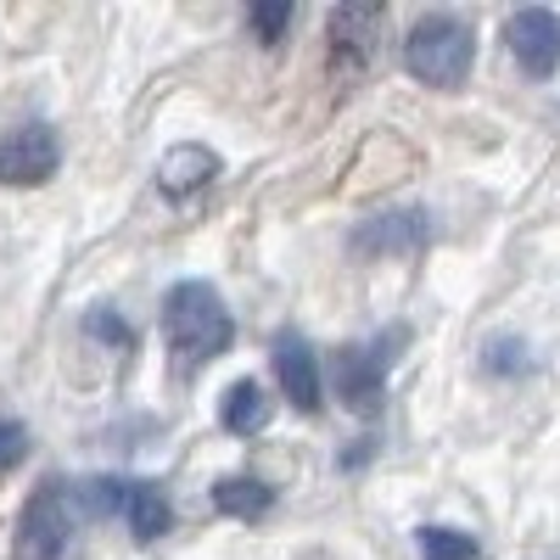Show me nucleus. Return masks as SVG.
<instances>
[{
  "mask_svg": "<svg viewBox=\"0 0 560 560\" xmlns=\"http://www.w3.org/2000/svg\"><path fill=\"white\" fill-rule=\"evenodd\" d=\"M163 337H168L174 376H197L202 364H213L236 342V325H230V308L208 280H179L163 298Z\"/></svg>",
  "mask_w": 560,
  "mask_h": 560,
  "instance_id": "nucleus-1",
  "label": "nucleus"
},
{
  "mask_svg": "<svg viewBox=\"0 0 560 560\" xmlns=\"http://www.w3.org/2000/svg\"><path fill=\"white\" fill-rule=\"evenodd\" d=\"M404 348V331H387L376 342H348L337 348V398L353 409V415H376L387 404V370H393V353Z\"/></svg>",
  "mask_w": 560,
  "mask_h": 560,
  "instance_id": "nucleus-4",
  "label": "nucleus"
},
{
  "mask_svg": "<svg viewBox=\"0 0 560 560\" xmlns=\"http://www.w3.org/2000/svg\"><path fill=\"white\" fill-rule=\"evenodd\" d=\"M62 163V147H57V129L45 124H23L12 135H0V185H45Z\"/></svg>",
  "mask_w": 560,
  "mask_h": 560,
  "instance_id": "nucleus-6",
  "label": "nucleus"
},
{
  "mask_svg": "<svg viewBox=\"0 0 560 560\" xmlns=\"http://www.w3.org/2000/svg\"><path fill=\"white\" fill-rule=\"evenodd\" d=\"M124 477H96V482H84V510L90 516H118L124 510Z\"/></svg>",
  "mask_w": 560,
  "mask_h": 560,
  "instance_id": "nucleus-15",
  "label": "nucleus"
},
{
  "mask_svg": "<svg viewBox=\"0 0 560 560\" xmlns=\"http://www.w3.org/2000/svg\"><path fill=\"white\" fill-rule=\"evenodd\" d=\"M287 23H292L287 0H258V7H253V34H258L264 45H275L280 34H287Z\"/></svg>",
  "mask_w": 560,
  "mask_h": 560,
  "instance_id": "nucleus-16",
  "label": "nucleus"
},
{
  "mask_svg": "<svg viewBox=\"0 0 560 560\" xmlns=\"http://www.w3.org/2000/svg\"><path fill=\"white\" fill-rule=\"evenodd\" d=\"M213 504L224 510L230 522H264L275 510V488L258 477H219L213 482Z\"/></svg>",
  "mask_w": 560,
  "mask_h": 560,
  "instance_id": "nucleus-12",
  "label": "nucleus"
},
{
  "mask_svg": "<svg viewBox=\"0 0 560 560\" xmlns=\"http://www.w3.org/2000/svg\"><path fill=\"white\" fill-rule=\"evenodd\" d=\"M504 45H510V57H516V68L527 79H549L560 68V18L544 12V7H527L504 23Z\"/></svg>",
  "mask_w": 560,
  "mask_h": 560,
  "instance_id": "nucleus-7",
  "label": "nucleus"
},
{
  "mask_svg": "<svg viewBox=\"0 0 560 560\" xmlns=\"http://www.w3.org/2000/svg\"><path fill=\"white\" fill-rule=\"evenodd\" d=\"M415 544H420V560H477V538L454 527H420Z\"/></svg>",
  "mask_w": 560,
  "mask_h": 560,
  "instance_id": "nucleus-14",
  "label": "nucleus"
},
{
  "mask_svg": "<svg viewBox=\"0 0 560 560\" xmlns=\"http://www.w3.org/2000/svg\"><path fill=\"white\" fill-rule=\"evenodd\" d=\"M213 174H219V158H213L208 147H197V140H185V147H168L163 163H158L163 197H191V191H202Z\"/></svg>",
  "mask_w": 560,
  "mask_h": 560,
  "instance_id": "nucleus-10",
  "label": "nucleus"
},
{
  "mask_svg": "<svg viewBox=\"0 0 560 560\" xmlns=\"http://www.w3.org/2000/svg\"><path fill=\"white\" fill-rule=\"evenodd\" d=\"M90 331L107 337V342H129V331H124V325H118L113 314H96V319H90Z\"/></svg>",
  "mask_w": 560,
  "mask_h": 560,
  "instance_id": "nucleus-18",
  "label": "nucleus"
},
{
  "mask_svg": "<svg viewBox=\"0 0 560 560\" xmlns=\"http://www.w3.org/2000/svg\"><path fill=\"white\" fill-rule=\"evenodd\" d=\"M118 516L129 522V533H135L140 544H158V538L174 527V504H168L163 482H129V488H124V510H118Z\"/></svg>",
  "mask_w": 560,
  "mask_h": 560,
  "instance_id": "nucleus-11",
  "label": "nucleus"
},
{
  "mask_svg": "<svg viewBox=\"0 0 560 560\" xmlns=\"http://www.w3.org/2000/svg\"><path fill=\"white\" fill-rule=\"evenodd\" d=\"M275 382H280V393H287V404L298 409V415H314L319 409V359H314V348L303 342V331H280L275 337Z\"/></svg>",
  "mask_w": 560,
  "mask_h": 560,
  "instance_id": "nucleus-8",
  "label": "nucleus"
},
{
  "mask_svg": "<svg viewBox=\"0 0 560 560\" xmlns=\"http://www.w3.org/2000/svg\"><path fill=\"white\" fill-rule=\"evenodd\" d=\"M376 34H382V7H337L331 12V79L348 84L359 79L370 62H376Z\"/></svg>",
  "mask_w": 560,
  "mask_h": 560,
  "instance_id": "nucleus-5",
  "label": "nucleus"
},
{
  "mask_svg": "<svg viewBox=\"0 0 560 560\" xmlns=\"http://www.w3.org/2000/svg\"><path fill=\"white\" fill-rule=\"evenodd\" d=\"M432 236V219L427 213H382V219H370L353 230V253H370V258H387V253H415L420 242Z\"/></svg>",
  "mask_w": 560,
  "mask_h": 560,
  "instance_id": "nucleus-9",
  "label": "nucleus"
},
{
  "mask_svg": "<svg viewBox=\"0 0 560 560\" xmlns=\"http://www.w3.org/2000/svg\"><path fill=\"white\" fill-rule=\"evenodd\" d=\"M28 459V432H23V420H7L0 415V471H12V465Z\"/></svg>",
  "mask_w": 560,
  "mask_h": 560,
  "instance_id": "nucleus-17",
  "label": "nucleus"
},
{
  "mask_svg": "<svg viewBox=\"0 0 560 560\" xmlns=\"http://www.w3.org/2000/svg\"><path fill=\"white\" fill-rule=\"evenodd\" d=\"M219 420H224V432H236V438L264 432L269 427V393L258 382H236L224 393V404H219Z\"/></svg>",
  "mask_w": 560,
  "mask_h": 560,
  "instance_id": "nucleus-13",
  "label": "nucleus"
},
{
  "mask_svg": "<svg viewBox=\"0 0 560 560\" xmlns=\"http://www.w3.org/2000/svg\"><path fill=\"white\" fill-rule=\"evenodd\" d=\"M471 62H477V34H471V23H465V18L432 12V18H420L409 28V39H404V68L420 84H432V90L465 84Z\"/></svg>",
  "mask_w": 560,
  "mask_h": 560,
  "instance_id": "nucleus-2",
  "label": "nucleus"
},
{
  "mask_svg": "<svg viewBox=\"0 0 560 560\" xmlns=\"http://www.w3.org/2000/svg\"><path fill=\"white\" fill-rule=\"evenodd\" d=\"M68 538H73V493L62 477H45L23 516H18V533H12V560H62L68 555Z\"/></svg>",
  "mask_w": 560,
  "mask_h": 560,
  "instance_id": "nucleus-3",
  "label": "nucleus"
}]
</instances>
